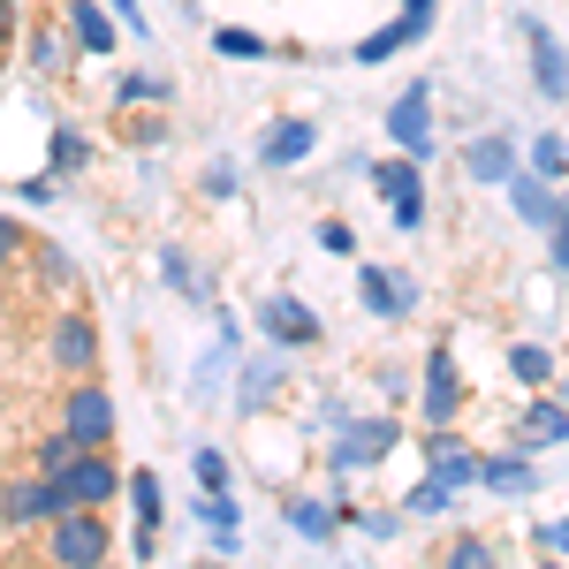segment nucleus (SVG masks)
<instances>
[{
    "instance_id": "nucleus-1",
    "label": "nucleus",
    "mask_w": 569,
    "mask_h": 569,
    "mask_svg": "<svg viewBox=\"0 0 569 569\" xmlns=\"http://www.w3.org/2000/svg\"><path fill=\"white\" fill-rule=\"evenodd\" d=\"M114 555V525L107 509H53L46 517V562L53 569H91Z\"/></svg>"
},
{
    "instance_id": "nucleus-2",
    "label": "nucleus",
    "mask_w": 569,
    "mask_h": 569,
    "mask_svg": "<svg viewBox=\"0 0 569 569\" xmlns=\"http://www.w3.org/2000/svg\"><path fill=\"white\" fill-rule=\"evenodd\" d=\"M395 440H402V418H357V410H342L335 418V440H327V471L335 479H357V471L388 463Z\"/></svg>"
},
{
    "instance_id": "nucleus-3",
    "label": "nucleus",
    "mask_w": 569,
    "mask_h": 569,
    "mask_svg": "<svg viewBox=\"0 0 569 569\" xmlns=\"http://www.w3.org/2000/svg\"><path fill=\"white\" fill-rule=\"evenodd\" d=\"M99 357H107V342H99V319H91L77 297L46 319V365L61 372V380H84V372H99Z\"/></svg>"
},
{
    "instance_id": "nucleus-4",
    "label": "nucleus",
    "mask_w": 569,
    "mask_h": 569,
    "mask_svg": "<svg viewBox=\"0 0 569 569\" xmlns=\"http://www.w3.org/2000/svg\"><path fill=\"white\" fill-rule=\"evenodd\" d=\"M365 182L388 198L395 236H418V228H426V168H418L410 152H395V160H372V168H365Z\"/></svg>"
},
{
    "instance_id": "nucleus-5",
    "label": "nucleus",
    "mask_w": 569,
    "mask_h": 569,
    "mask_svg": "<svg viewBox=\"0 0 569 569\" xmlns=\"http://www.w3.org/2000/svg\"><path fill=\"white\" fill-rule=\"evenodd\" d=\"M61 433L77 440V448H114V395H107L99 372L61 388Z\"/></svg>"
},
{
    "instance_id": "nucleus-6",
    "label": "nucleus",
    "mask_w": 569,
    "mask_h": 569,
    "mask_svg": "<svg viewBox=\"0 0 569 569\" xmlns=\"http://www.w3.org/2000/svg\"><path fill=\"white\" fill-rule=\"evenodd\" d=\"M388 144H395V152H410L418 168L440 152V137H433V84H426V77H410L402 99L388 107Z\"/></svg>"
},
{
    "instance_id": "nucleus-7",
    "label": "nucleus",
    "mask_w": 569,
    "mask_h": 569,
    "mask_svg": "<svg viewBox=\"0 0 569 569\" xmlns=\"http://www.w3.org/2000/svg\"><path fill=\"white\" fill-rule=\"evenodd\" d=\"M259 335L273 342V350H319V342H327V319H319L305 297L273 289V297L259 305Z\"/></svg>"
},
{
    "instance_id": "nucleus-8",
    "label": "nucleus",
    "mask_w": 569,
    "mask_h": 569,
    "mask_svg": "<svg viewBox=\"0 0 569 569\" xmlns=\"http://www.w3.org/2000/svg\"><path fill=\"white\" fill-rule=\"evenodd\" d=\"M418 380H426V388H418V418H426V426H456V418H463V372H456V342H433Z\"/></svg>"
},
{
    "instance_id": "nucleus-9",
    "label": "nucleus",
    "mask_w": 569,
    "mask_h": 569,
    "mask_svg": "<svg viewBox=\"0 0 569 569\" xmlns=\"http://www.w3.org/2000/svg\"><path fill=\"white\" fill-rule=\"evenodd\" d=\"M53 486H61V509H107V501H122V471H114L107 448H84Z\"/></svg>"
},
{
    "instance_id": "nucleus-10",
    "label": "nucleus",
    "mask_w": 569,
    "mask_h": 569,
    "mask_svg": "<svg viewBox=\"0 0 569 569\" xmlns=\"http://www.w3.org/2000/svg\"><path fill=\"white\" fill-rule=\"evenodd\" d=\"M357 305H365V319H410L418 311V281L410 273H388L380 259H357Z\"/></svg>"
},
{
    "instance_id": "nucleus-11",
    "label": "nucleus",
    "mask_w": 569,
    "mask_h": 569,
    "mask_svg": "<svg viewBox=\"0 0 569 569\" xmlns=\"http://www.w3.org/2000/svg\"><path fill=\"white\" fill-rule=\"evenodd\" d=\"M53 509H61V486L46 471H23V479L0 486V531H46Z\"/></svg>"
},
{
    "instance_id": "nucleus-12",
    "label": "nucleus",
    "mask_w": 569,
    "mask_h": 569,
    "mask_svg": "<svg viewBox=\"0 0 569 569\" xmlns=\"http://www.w3.org/2000/svg\"><path fill=\"white\" fill-rule=\"evenodd\" d=\"M501 198H509V213L525 220L531 236H547V228H555V213H562V182H547L539 168H525V160H517V176L501 182Z\"/></svg>"
},
{
    "instance_id": "nucleus-13",
    "label": "nucleus",
    "mask_w": 569,
    "mask_h": 569,
    "mask_svg": "<svg viewBox=\"0 0 569 569\" xmlns=\"http://www.w3.org/2000/svg\"><path fill=\"white\" fill-rule=\"evenodd\" d=\"M517 31H525V53H531V84H539V99H569V46L555 39L539 16H525Z\"/></svg>"
},
{
    "instance_id": "nucleus-14",
    "label": "nucleus",
    "mask_w": 569,
    "mask_h": 569,
    "mask_svg": "<svg viewBox=\"0 0 569 569\" xmlns=\"http://www.w3.org/2000/svg\"><path fill=\"white\" fill-rule=\"evenodd\" d=\"M517 448H569V402L562 395H547V388H531L525 395V418H517Z\"/></svg>"
},
{
    "instance_id": "nucleus-15",
    "label": "nucleus",
    "mask_w": 569,
    "mask_h": 569,
    "mask_svg": "<svg viewBox=\"0 0 569 569\" xmlns=\"http://www.w3.org/2000/svg\"><path fill=\"white\" fill-rule=\"evenodd\" d=\"M517 160H525V144H517L509 130H486V137L463 144V176L479 182V190H501V182L517 176Z\"/></svg>"
},
{
    "instance_id": "nucleus-16",
    "label": "nucleus",
    "mask_w": 569,
    "mask_h": 569,
    "mask_svg": "<svg viewBox=\"0 0 569 569\" xmlns=\"http://www.w3.org/2000/svg\"><path fill=\"white\" fill-rule=\"evenodd\" d=\"M311 152H319V130H311L305 114H273V122H266V137H259V168H273V176H281V168H305Z\"/></svg>"
},
{
    "instance_id": "nucleus-17",
    "label": "nucleus",
    "mask_w": 569,
    "mask_h": 569,
    "mask_svg": "<svg viewBox=\"0 0 569 569\" xmlns=\"http://www.w3.org/2000/svg\"><path fill=\"white\" fill-rule=\"evenodd\" d=\"M61 31H69V46H77V53H99V61L122 46L114 8H99V0H69V8H61Z\"/></svg>"
},
{
    "instance_id": "nucleus-18",
    "label": "nucleus",
    "mask_w": 569,
    "mask_h": 569,
    "mask_svg": "<svg viewBox=\"0 0 569 569\" xmlns=\"http://www.w3.org/2000/svg\"><path fill=\"white\" fill-rule=\"evenodd\" d=\"M281 517H289V531H297L305 547H327L335 531L350 525V509H342L335 493H289V501H281Z\"/></svg>"
},
{
    "instance_id": "nucleus-19",
    "label": "nucleus",
    "mask_w": 569,
    "mask_h": 569,
    "mask_svg": "<svg viewBox=\"0 0 569 569\" xmlns=\"http://www.w3.org/2000/svg\"><path fill=\"white\" fill-rule=\"evenodd\" d=\"M426 471L463 493V486H479V448H463L456 426H426Z\"/></svg>"
},
{
    "instance_id": "nucleus-20",
    "label": "nucleus",
    "mask_w": 569,
    "mask_h": 569,
    "mask_svg": "<svg viewBox=\"0 0 569 569\" xmlns=\"http://www.w3.org/2000/svg\"><path fill=\"white\" fill-rule=\"evenodd\" d=\"M479 486H486V493H501V501H531V493H539V463H531V448L479 456Z\"/></svg>"
},
{
    "instance_id": "nucleus-21",
    "label": "nucleus",
    "mask_w": 569,
    "mask_h": 569,
    "mask_svg": "<svg viewBox=\"0 0 569 569\" xmlns=\"http://www.w3.org/2000/svg\"><path fill=\"white\" fill-rule=\"evenodd\" d=\"M176 99V77H160V69H122L114 84H107V107L114 114H130V107H168Z\"/></svg>"
},
{
    "instance_id": "nucleus-22",
    "label": "nucleus",
    "mask_w": 569,
    "mask_h": 569,
    "mask_svg": "<svg viewBox=\"0 0 569 569\" xmlns=\"http://www.w3.org/2000/svg\"><path fill=\"white\" fill-rule=\"evenodd\" d=\"M281 388H289V372H281L273 357H251V365H243V380H236V410H243V418H266Z\"/></svg>"
},
{
    "instance_id": "nucleus-23",
    "label": "nucleus",
    "mask_w": 569,
    "mask_h": 569,
    "mask_svg": "<svg viewBox=\"0 0 569 569\" xmlns=\"http://www.w3.org/2000/svg\"><path fill=\"white\" fill-rule=\"evenodd\" d=\"M46 168H53L61 182L84 176V168H91V137L77 130V122H53V130H46Z\"/></svg>"
},
{
    "instance_id": "nucleus-24",
    "label": "nucleus",
    "mask_w": 569,
    "mask_h": 569,
    "mask_svg": "<svg viewBox=\"0 0 569 569\" xmlns=\"http://www.w3.org/2000/svg\"><path fill=\"white\" fill-rule=\"evenodd\" d=\"M23 53H31V69H39V77H61V69L77 61V46H69V31H61V23H39V31H23Z\"/></svg>"
},
{
    "instance_id": "nucleus-25",
    "label": "nucleus",
    "mask_w": 569,
    "mask_h": 569,
    "mask_svg": "<svg viewBox=\"0 0 569 569\" xmlns=\"http://www.w3.org/2000/svg\"><path fill=\"white\" fill-rule=\"evenodd\" d=\"M509 380H517V388H555V350H547V342H509Z\"/></svg>"
},
{
    "instance_id": "nucleus-26",
    "label": "nucleus",
    "mask_w": 569,
    "mask_h": 569,
    "mask_svg": "<svg viewBox=\"0 0 569 569\" xmlns=\"http://www.w3.org/2000/svg\"><path fill=\"white\" fill-rule=\"evenodd\" d=\"M122 501L137 509V525H160V517H168V486H160V471H122Z\"/></svg>"
},
{
    "instance_id": "nucleus-27",
    "label": "nucleus",
    "mask_w": 569,
    "mask_h": 569,
    "mask_svg": "<svg viewBox=\"0 0 569 569\" xmlns=\"http://www.w3.org/2000/svg\"><path fill=\"white\" fill-rule=\"evenodd\" d=\"M31 266H39V281L53 289V297H61V305H69L77 289H84V273H77V259H69L61 243H39V251H31Z\"/></svg>"
},
{
    "instance_id": "nucleus-28",
    "label": "nucleus",
    "mask_w": 569,
    "mask_h": 569,
    "mask_svg": "<svg viewBox=\"0 0 569 569\" xmlns=\"http://www.w3.org/2000/svg\"><path fill=\"white\" fill-rule=\"evenodd\" d=\"M402 46H418V39H410V31H402V16H395V23H380V31H365V39H357V69H380V61H395Z\"/></svg>"
},
{
    "instance_id": "nucleus-29",
    "label": "nucleus",
    "mask_w": 569,
    "mask_h": 569,
    "mask_svg": "<svg viewBox=\"0 0 569 569\" xmlns=\"http://www.w3.org/2000/svg\"><path fill=\"white\" fill-rule=\"evenodd\" d=\"M525 168H539L547 182H562V176H569V137H562V130H539V137L525 144Z\"/></svg>"
},
{
    "instance_id": "nucleus-30",
    "label": "nucleus",
    "mask_w": 569,
    "mask_h": 569,
    "mask_svg": "<svg viewBox=\"0 0 569 569\" xmlns=\"http://www.w3.org/2000/svg\"><path fill=\"white\" fill-rule=\"evenodd\" d=\"M456 501H463V493H456V486H440L433 471H426V479H418L410 493H402V517H448Z\"/></svg>"
},
{
    "instance_id": "nucleus-31",
    "label": "nucleus",
    "mask_w": 569,
    "mask_h": 569,
    "mask_svg": "<svg viewBox=\"0 0 569 569\" xmlns=\"http://www.w3.org/2000/svg\"><path fill=\"white\" fill-rule=\"evenodd\" d=\"M190 479H198V493H236V463H228L213 440H206V448L190 456Z\"/></svg>"
},
{
    "instance_id": "nucleus-32",
    "label": "nucleus",
    "mask_w": 569,
    "mask_h": 569,
    "mask_svg": "<svg viewBox=\"0 0 569 569\" xmlns=\"http://www.w3.org/2000/svg\"><path fill=\"white\" fill-rule=\"evenodd\" d=\"M160 281H168L176 297H190V305H206V273L190 266V251H160Z\"/></svg>"
},
{
    "instance_id": "nucleus-33",
    "label": "nucleus",
    "mask_w": 569,
    "mask_h": 569,
    "mask_svg": "<svg viewBox=\"0 0 569 569\" xmlns=\"http://www.w3.org/2000/svg\"><path fill=\"white\" fill-rule=\"evenodd\" d=\"M122 144H130V152H152V144H168V107H160V114L130 107V114H122Z\"/></svg>"
},
{
    "instance_id": "nucleus-34",
    "label": "nucleus",
    "mask_w": 569,
    "mask_h": 569,
    "mask_svg": "<svg viewBox=\"0 0 569 569\" xmlns=\"http://www.w3.org/2000/svg\"><path fill=\"white\" fill-rule=\"evenodd\" d=\"M213 53H220V61H273V46H266L259 31H236V23H220V31H213Z\"/></svg>"
},
{
    "instance_id": "nucleus-35",
    "label": "nucleus",
    "mask_w": 569,
    "mask_h": 569,
    "mask_svg": "<svg viewBox=\"0 0 569 569\" xmlns=\"http://www.w3.org/2000/svg\"><path fill=\"white\" fill-rule=\"evenodd\" d=\"M77 456H84V448H77V440H69L61 426H53V433H46L39 448H31V471H46V479H61V471H69Z\"/></svg>"
},
{
    "instance_id": "nucleus-36",
    "label": "nucleus",
    "mask_w": 569,
    "mask_h": 569,
    "mask_svg": "<svg viewBox=\"0 0 569 569\" xmlns=\"http://www.w3.org/2000/svg\"><path fill=\"white\" fill-rule=\"evenodd\" d=\"M311 243H319L327 259H357V228H350V220H335V213L311 228Z\"/></svg>"
},
{
    "instance_id": "nucleus-37",
    "label": "nucleus",
    "mask_w": 569,
    "mask_h": 569,
    "mask_svg": "<svg viewBox=\"0 0 569 569\" xmlns=\"http://www.w3.org/2000/svg\"><path fill=\"white\" fill-rule=\"evenodd\" d=\"M448 569H493V539H486V531H463V539L448 547Z\"/></svg>"
},
{
    "instance_id": "nucleus-38",
    "label": "nucleus",
    "mask_w": 569,
    "mask_h": 569,
    "mask_svg": "<svg viewBox=\"0 0 569 569\" xmlns=\"http://www.w3.org/2000/svg\"><path fill=\"white\" fill-rule=\"evenodd\" d=\"M236 190H243V176H236V160H213V168L198 176V198H213V206H228Z\"/></svg>"
},
{
    "instance_id": "nucleus-39",
    "label": "nucleus",
    "mask_w": 569,
    "mask_h": 569,
    "mask_svg": "<svg viewBox=\"0 0 569 569\" xmlns=\"http://www.w3.org/2000/svg\"><path fill=\"white\" fill-rule=\"evenodd\" d=\"M198 525H206V531L243 525V501H236V493H198Z\"/></svg>"
},
{
    "instance_id": "nucleus-40",
    "label": "nucleus",
    "mask_w": 569,
    "mask_h": 569,
    "mask_svg": "<svg viewBox=\"0 0 569 569\" xmlns=\"http://www.w3.org/2000/svg\"><path fill=\"white\" fill-rule=\"evenodd\" d=\"M547 266H555V273H569V190H562V213H555V228H547Z\"/></svg>"
},
{
    "instance_id": "nucleus-41",
    "label": "nucleus",
    "mask_w": 569,
    "mask_h": 569,
    "mask_svg": "<svg viewBox=\"0 0 569 569\" xmlns=\"http://www.w3.org/2000/svg\"><path fill=\"white\" fill-rule=\"evenodd\" d=\"M23 251H31V243H23V220H8V213H0V281L16 273V259H23Z\"/></svg>"
},
{
    "instance_id": "nucleus-42",
    "label": "nucleus",
    "mask_w": 569,
    "mask_h": 569,
    "mask_svg": "<svg viewBox=\"0 0 569 569\" xmlns=\"http://www.w3.org/2000/svg\"><path fill=\"white\" fill-rule=\"evenodd\" d=\"M350 517H357L365 539H395V531H402V509H350Z\"/></svg>"
},
{
    "instance_id": "nucleus-43",
    "label": "nucleus",
    "mask_w": 569,
    "mask_h": 569,
    "mask_svg": "<svg viewBox=\"0 0 569 569\" xmlns=\"http://www.w3.org/2000/svg\"><path fill=\"white\" fill-rule=\"evenodd\" d=\"M433 8H440V0H402V23L426 39V31H433Z\"/></svg>"
},
{
    "instance_id": "nucleus-44",
    "label": "nucleus",
    "mask_w": 569,
    "mask_h": 569,
    "mask_svg": "<svg viewBox=\"0 0 569 569\" xmlns=\"http://www.w3.org/2000/svg\"><path fill=\"white\" fill-rule=\"evenodd\" d=\"M130 555H137V562H152V555H160V525H137L130 531Z\"/></svg>"
},
{
    "instance_id": "nucleus-45",
    "label": "nucleus",
    "mask_w": 569,
    "mask_h": 569,
    "mask_svg": "<svg viewBox=\"0 0 569 569\" xmlns=\"http://www.w3.org/2000/svg\"><path fill=\"white\" fill-rule=\"evenodd\" d=\"M539 547H547V555H569V517H555V525H539Z\"/></svg>"
},
{
    "instance_id": "nucleus-46",
    "label": "nucleus",
    "mask_w": 569,
    "mask_h": 569,
    "mask_svg": "<svg viewBox=\"0 0 569 569\" xmlns=\"http://www.w3.org/2000/svg\"><path fill=\"white\" fill-rule=\"evenodd\" d=\"M107 8H114V23H122V31H144V16H137V0H107Z\"/></svg>"
},
{
    "instance_id": "nucleus-47",
    "label": "nucleus",
    "mask_w": 569,
    "mask_h": 569,
    "mask_svg": "<svg viewBox=\"0 0 569 569\" xmlns=\"http://www.w3.org/2000/svg\"><path fill=\"white\" fill-rule=\"evenodd\" d=\"M16 39V8H8V0H0V46Z\"/></svg>"
},
{
    "instance_id": "nucleus-48",
    "label": "nucleus",
    "mask_w": 569,
    "mask_h": 569,
    "mask_svg": "<svg viewBox=\"0 0 569 569\" xmlns=\"http://www.w3.org/2000/svg\"><path fill=\"white\" fill-rule=\"evenodd\" d=\"M555 395H562V402H569V365H555Z\"/></svg>"
},
{
    "instance_id": "nucleus-49",
    "label": "nucleus",
    "mask_w": 569,
    "mask_h": 569,
    "mask_svg": "<svg viewBox=\"0 0 569 569\" xmlns=\"http://www.w3.org/2000/svg\"><path fill=\"white\" fill-rule=\"evenodd\" d=\"M8 8H23V0H8Z\"/></svg>"
}]
</instances>
